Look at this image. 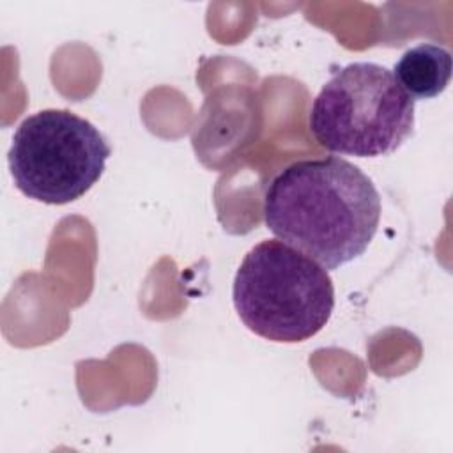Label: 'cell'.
<instances>
[{"mask_svg":"<svg viewBox=\"0 0 453 453\" xmlns=\"http://www.w3.org/2000/svg\"><path fill=\"white\" fill-rule=\"evenodd\" d=\"M264 221L281 242L324 269H336L372 242L380 196L372 179L343 157L303 159L267 186Z\"/></svg>","mask_w":453,"mask_h":453,"instance_id":"obj_1","label":"cell"},{"mask_svg":"<svg viewBox=\"0 0 453 453\" xmlns=\"http://www.w3.org/2000/svg\"><path fill=\"white\" fill-rule=\"evenodd\" d=\"M232 297L244 326L278 343L310 340L334 308L327 269L274 239L246 253L234 278Z\"/></svg>","mask_w":453,"mask_h":453,"instance_id":"obj_2","label":"cell"},{"mask_svg":"<svg viewBox=\"0 0 453 453\" xmlns=\"http://www.w3.org/2000/svg\"><path fill=\"white\" fill-rule=\"evenodd\" d=\"M308 126L319 145L331 152L388 156L412 134L414 99L388 67L354 62L320 88Z\"/></svg>","mask_w":453,"mask_h":453,"instance_id":"obj_3","label":"cell"},{"mask_svg":"<svg viewBox=\"0 0 453 453\" xmlns=\"http://www.w3.org/2000/svg\"><path fill=\"white\" fill-rule=\"evenodd\" d=\"M110 154L106 138L83 117L69 110H42L18 126L7 161L25 196L64 205L101 179Z\"/></svg>","mask_w":453,"mask_h":453,"instance_id":"obj_4","label":"cell"},{"mask_svg":"<svg viewBox=\"0 0 453 453\" xmlns=\"http://www.w3.org/2000/svg\"><path fill=\"white\" fill-rule=\"evenodd\" d=\"M451 53L439 44L421 42L407 50L395 64L400 87L416 99H432L442 94L451 80Z\"/></svg>","mask_w":453,"mask_h":453,"instance_id":"obj_5","label":"cell"}]
</instances>
